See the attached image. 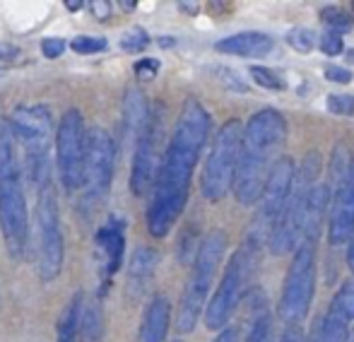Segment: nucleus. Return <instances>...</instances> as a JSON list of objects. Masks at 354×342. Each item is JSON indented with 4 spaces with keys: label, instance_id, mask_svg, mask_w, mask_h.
<instances>
[{
    "label": "nucleus",
    "instance_id": "f3484780",
    "mask_svg": "<svg viewBox=\"0 0 354 342\" xmlns=\"http://www.w3.org/2000/svg\"><path fill=\"white\" fill-rule=\"evenodd\" d=\"M275 48L272 37L263 32H239L232 37H224L214 44V51L227 53V56H243V58H266Z\"/></svg>",
    "mask_w": 354,
    "mask_h": 342
},
{
    "label": "nucleus",
    "instance_id": "4468645a",
    "mask_svg": "<svg viewBox=\"0 0 354 342\" xmlns=\"http://www.w3.org/2000/svg\"><path fill=\"white\" fill-rule=\"evenodd\" d=\"M159 135H162V118L149 113V121L142 128L140 137L136 142V152H133L131 191L138 198L147 196V191L154 188V181H157L159 167H162V160H159Z\"/></svg>",
    "mask_w": 354,
    "mask_h": 342
},
{
    "label": "nucleus",
    "instance_id": "a211bd4d",
    "mask_svg": "<svg viewBox=\"0 0 354 342\" xmlns=\"http://www.w3.org/2000/svg\"><path fill=\"white\" fill-rule=\"evenodd\" d=\"M171 321V304L164 294H154L142 314L138 342H164Z\"/></svg>",
    "mask_w": 354,
    "mask_h": 342
},
{
    "label": "nucleus",
    "instance_id": "58836bf2",
    "mask_svg": "<svg viewBox=\"0 0 354 342\" xmlns=\"http://www.w3.org/2000/svg\"><path fill=\"white\" fill-rule=\"evenodd\" d=\"M347 265H350V270H352V275H354V236H352L350 246H347Z\"/></svg>",
    "mask_w": 354,
    "mask_h": 342
},
{
    "label": "nucleus",
    "instance_id": "393cba45",
    "mask_svg": "<svg viewBox=\"0 0 354 342\" xmlns=\"http://www.w3.org/2000/svg\"><path fill=\"white\" fill-rule=\"evenodd\" d=\"M321 22L326 24V29H330V32H350L352 24H354V17L347 10L337 8V5H330V8H323L321 10Z\"/></svg>",
    "mask_w": 354,
    "mask_h": 342
},
{
    "label": "nucleus",
    "instance_id": "79ce46f5",
    "mask_svg": "<svg viewBox=\"0 0 354 342\" xmlns=\"http://www.w3.org/2000/svg\"><path fill=\"white\" fill-rule=\"evenodd\" d=\"M350 15H352V17H354V3H352V10H350Z\"/></svg>",
    "mask_w": 354,
    "mask_h": 342
},
{
    "label": "nucleus",
    "instance_id": "c85d7f7f",
    "mask_svg": "<svg viewBox=\"0 0 354 342\" xmlns=\"http://www.w3.org/2000/svg\"><path fill=\"white\" fill-rule=\"evenodd\" d=\"M330 304L335 306V309H340L350 321H354V282L352 280L345 282V285L335 292Z\"/></svg>",
    "mask_w": 354,
    "mask_h": 342
},
{
    "label": "nucleus",
    "instance_id": "cd10ccee",
    "mask_svg": "<svg viewBox=\"0 0 354 342\" xmlns=\"http://www.w3.org/2000/svg\"><path fill=\"white\" fill-rule=\"evenodd\" d=\"M326 108L335 116H354V94H328L326 97Z\"/></svg>",
    "mask_w": 354,
    "mask_h": 342
},
{
    "label": "nucleus",
    "instance_id": "e433bc0d",
    "mask_svg": "<svg viewBox=\"0 0 354 342\" xmlns=\"http://www.w3.org/2000/svg\"><path fill=\"white\" fill-rule=\"evenodd\" d=\"M280 342H304V333L299 325H287V330L282 333Z\"/></svg>",
    "mask_w": 354,
    "mask_h": 342
},
{
    "label": "nucleus",
    "instance_id": "5701e85b",
    "mask_svg": "<svg viewBox=\"0 0 354 342\" xmlns=\"http://www.w3.org/2000/svg\"><path fill=\"white\" fill-rule=\"evenodd\" d=\"M82 342H99L104 335V314L99 301H89L82 309V325H80Z\"/></svg>",
    "mask_w": 354,
    "mask_h": 342
},
{
    "label": "nucleus",
    "instance_id": "39448f33",
    "mask_svg": "<svg viewBox=\"0 0 354 342\" xmlns=\"http://www.w3.org/2000/svg\"><path fill=\"white\" fill-rule=\"evenodd\" d=\"M224 254H227V234L222 229H214L201 241L196 260H193L191 275L183 287L181 304L176 314V328L178 333H193L198 325V319L205 316L207 309V294L212 289L214 275L219 270Z\"/></svg>",
    "mask_w": 354,
    "mask_h": 342
},
{
    "label": "nucleus",
    "instance_id": "0eeeda50",
    "mask_svg": "<svg viewBox=\"0 0 354 342\" xmlns=\"http://www.w3.org/2000/svg\"><path fill=\"white\" fill-rule=\"evenodd\" d=\"M241 142L243 126L236 118L227 121L217 131L201 176V193L205 196V200H222L234 188L239 173V160H241Z\"/></svg>",
    "mask_w": 354,
    "mask_h": 342
},
{
    "label": "nucleus",
    "instance_id": "c9c22d12",
    "mask_svg": "<svg viewBox=\"0 0 354 342\" xmlns=\"http://www.w3.org/2000/svg\"><path fill=\"white\" fill-rule=\"evenodd\" d=\"M219 75L222 77H227V80H224V85H227L229 89H236V92H246V85H243L241 82V77L236 75V73H232V70H227V68H219Z\"/></svg>",
    "mask_w": 354,
    "mask_h": 342
},
{
    "label": "nucleus",
    "instance_id": "20e7f679",
    "mask_svg": "<svg viewBox=\"0 0 354 342\" xmlns=\"http://www.w3.org/2000/svg\"><path fill=\"white\" fill-rule=\"evenodd\" d=\"M10 131L22 147V164L37 191L51 186V111L41 104H24L10 113Z\"/></svg>",
    "mask_w": 354,
    "mask_h": 342
},
{
    "label": "nucleus",
    "instance_id": "f257e3e1",
    "mask_svg": "<svg viewBox=\"0 0 354 342\" xmlns=\"http://www.w3.org/2000/svg\"><path fill=\"white\" fill-rule=\"evenodd\" d=\"M212 118L196 97H188L176 118V126L167 142L152 198L147 205V229L152 236L164 239L181 217L191 193L193 171L210 137Z\"/></svg>",
    "mask_w": 354,
    "mask_h": 342
},
{
    "label": "nucleus",
    "instance_id": "9d476101",
    "mask_svg": "<svg viewBox=\"0 0 354 342\" xmlns=\"http://www.w3.org/2000/svg\"><path fill=\"white\" fill-rule=\"evenodd\" d=\"M256 251H258L256 246L246 244L227 263V270H224L222 280H219L217 292H214L212 299L207 301V309H205L207 330H219V333H222V330L227 328L229 319L234 316L243 292H246L248 275H251L253 260H256Z\"/></svg>",
    "mask_w": 354,
    "mask_h": 342
},
{
    "label": "nucleus",
    "instance_id": "2eb2a0df",
    "mask_svg": "<svg viewBox=\"0 0 354 342\" xmlns=\"http://www.w3.org/2000/svg\"><path fill=\"white\" fill-rule=\"evenodd\" d=\"M354 236V162L345 176L333 186V205L328 215V239L333 246L350 244Z\"/></svg>",
    "mask_w": 354,
    "mask_h": 342
},
{
    "label": "nucleus",
    "instance_id": "bb28decb",
    "mask_svg": "<svg viewBox=\"0 0 354 342\" xmlns=\"http://www.w3.org/2000/svg\"><path fill=\"white\" fill-rule=\"evenodd\" d=\"M287 44L294 48V51L299 53H308L313 51V46H316V34H313V29H306V27H294L292 32L287 34Z\"/></svg>",
    "mask_w": 354,
    "mask_h": 342
},
{
    "label": "nucleus",
    "instance_id": "ea45409f",
    "mask_svg": "<svg viewBox=\"0 0 354 342\" xmlns=\"http://www.w3.org/2000/svg\"><path fill=\"white\" fill-rule=\"evenodd\" d=\"M68 8H71V10H77V8H80V0H71V3H68Z\"/></svg>",
    "mask_w": 354,
    "mask_h": 342
},
{
    "label": "nucleus",
    "instance_id": "ddd939ff",
    "mask_svg": "<svg viewBox=\"0 0 354 342\" xmlns=\"http://www.w3.org/2000/svg\"><path fill=\"white\" fill-rule=\"evenodd\" d=\"M113 169H116V142L104 128L89 131V147H87V202L102 200L113 183Z\"/></svg>",
    "mask_w": 354,
    "mask_h": 342
},
{
    "label": "nucleus",
    "instance_id": "2f4dec72",
    "mask_svg": "<svg viewBox=\"0 0 354 342\" xmlns=\"http://www.w3.org/2000/svg\"><path fill=\"white\" fill-rule=\"evenodd\" d=\"M318 46H321V51L326 53V56H330V58L340 56L342 48H345V44H342V34L326 29V32L321 34V39H318Z\"/></svg>",
    "mask_w": 354,
    "mask_h": 342
},
{
    "label": "nucleus",
    "instance_id": "6ab92c4d",
    "mask_svg": "<svg viewBox=\"0 0 354 342\" xmlns=\"http://www.w3.org/2000/svg\"><path fill=\"white\" fill-rule=\"evenodd\" d=\"M154 270H157V251L149 246H138L136 254L131 256V267H128V292L133 296L142 294L152 282Z\"/></svg>",
    "mask_w": 354,
    "mask_h": 342
},
{
    "label": "nucleus",
    "instance_id": "4c0bfd02",
    "mask_svg": "<svg viewBox=\"0 0 354 342\" xmlns=\"http://www.w3.org/2000/svg\"><path fill=\"white\" fill-rule=\"evenodd\" d=\"M212 342H239V330L234 325H227L222 333H217V338Z\"/></svg>",
    "mask_w": 354,
    "mask_h": 342
},
{
    "label": "nucleus",
    "instance_id": "f03ea898",
    "mask_svg": "<svg viewBox=\"0 0 354 342\" xmlns=\"http://www.w3.org/2000/svg\"><path fill=\"white\" fill-rule=\"evenodd\" d=\"M287 142V118L277 108H261L243 126L241 160L234 193L241 205H256L275 162Z\"/></svg>",
    "mask_w": 354,
    "mask_h": 342
},
{
    "label": "nucleus",
    "instance_id": "a878e982",
    "mask_svg": "<svg viewBox=\"0 0 354 342\" xmlns=\"http://www.w3.org/2000/svg\"><path fill=\"white\" fill-rule=\"evenodd\" d=\"M251 77L256 80V85L266 87V89H275V92H282L284 87H287V82H284V77L280 73H275L272 68H266V66H251Z\"/></svg>",
    "mask_w": 354,
    "mask_h": 342
},
{
    "label": "nucleus",
    "instance_id": "7c9ffc66",
    "mask_svg": "<svg viewBox=\"0 0 354 342\" xmlns=\"http://www.w3.org/2000/svg\"><path fill=\"white\" fill-rule=\"evenodd\" d=\"M147 44H149V37L140 27H131L121 37V48L123 51H131V53H138V51H142V48H147Z\"/></svg>",
    "mask_w": 354,
    "mask_h": 342
},
{
    "label": "nucleus",
    "instance_id": "6e6552de",
    "mask_svg": "<svg viewBox=\"0 0 354 342\" xmlns=\"http://www.w3.org/2000/svg\"><path fill=\"white\" fill-rule=\"evenodd\" d=\"M316 292V241H301L289 260L282 282L277 314L287 325H299L311 311Z\"/></svg>",
    "mask_w": 354,
    "mask_h": 342
},
{
    "label": "nucleus",
    "instance_id": "72a5a7b5",
    "mask_svg": "<svg viewBox=\"0 0 354 342\" xmlns=\"http://www.w3.org/2000/svg\"><path fill=\"white\" fill-rule=\"evenodd\" d=\"M157 73H159L157 58H142V61L136 63V75L140 77V80H152Z\"/></svg>",
    "mask_w": 354,
    "mask_h": 342
},
{
    "label": "nucleus",
    "instance_id": "412c9836",
    "mask_svg": "<svg viewBox=\"0 0 354 342\" xmlns=\"http://www.w3.org/2000/svg\"><path fill=\"white\" fill-rule=\"evenodd\" d=\"M350 323L352 321L330 304L306 342H347L350 340V330H347Z\"/></svg>",
    "mask_w": 354,
    "mask_h": 342
},
{
    "label": "nucleus",
    "instance_id": "aec40b11",
    "mask_svg": "<svg viewBox=\"0 0 354 342\" xmlns=\"http://www.w3.org/2000/svg\"><path fill=\"white\" fill-rule=\"evenodd\" d=\"M149 106L145 102V94L138 87L126 89V102H123V133H126L128 140H136L140 137L142 128L149 121Z\"/></svg>",
    "mask_w": 354,
    "mask_h": 342
},
{
    "label": "nucleus",
    "instance_id": "9b49d317",
    "mask_svg": "<svg viewBox=\"0 0 354 342\" xmlns=\"http://www.w3.org/2000/svg\"><path fill=\"white\" fill-rule=\"evenodd\" d=\"M297 176V164H294L292 157H280L272 167L270 176L263 188V196L258 200V215L253 220V231H248L246 244L261 249L263 244L268 246L272 229H275L277 220L282 217L284 205L289 200V193H292V183Z\"/></svg>",
    "mask_w": 354,
    "mask_h": 342
},
{
    "label": "nucleus",
    "instance_id": "4be33fe9",
    "mask_svg": "<svg viewBox=\"0 0 354 342\" xmlns=\"http://www.w3.org/2000/svg\"><path fill=\"white\" fill-rule=\"evenodd\" d=\"M82 292L73 296L71 301L63 309L61 319H58V333H56V342H75L80 333V325H82Z\"/></svg>",
    "mask_w": 354,
    "mask_h": 342
},
{
    "label": "nucleus",
    "instance_id": "1a4fd4ad",
    "mask_svg": "<svg viewBox=\"0 0 354 342\" xmlns=\"http://www.w3.org/2000/svg\"><path fill=\"white\" fill-rule=\"evenodd\" d=\"M87 147L89 133L84 128V118L77 108H68L58 121L56 131V164L58 176L68 193L84 186L87 176Z\"/></svg>",
    "mask_w": 354,
    "mask_h": 342
},
{
    "label": "nucleus",
    "instance_id": "7ed1b4c3",
    "mask_svg": "<svg viewBox=\"0 0 354 342\" xmlns=\"http://www.w3.org/2000/svg\"><path fill=\"white\" fill-rule=\"evenodd\" d=\"M0 231L10 258L19 260L29 244V212L22 188V171L15 155L10 123L0 118Z\"/></svg>",
    "mask_w": 354,
    "mask_h": 342
},
{
    "label": "nucleus",
    "instance_id": "c756f323",
    "mask_svg": "<svg viewBox=\"0 0 354 342\" xmlns=\"http://www.w3.org/2000/svg\"><path fill=\"white\" fill-rule=\"evenodd\" d=\"M73 51L82 53V56H89V53H99L106 48V39L104 37H89V34H82V37L73 39Z\"/></svg>",
    "mask_w": 354,
    "mask_h": 342
},
{
    "label": "nucleus",
    "instance_id": "f8f14e48",
    "mask_svg": "<svg viewBox=\"0 0 354 342\" xmlns=\"http://www.w3.org/2000/svg\"><path fill=\"white\" fill-rule=\"evenodd\" d=\"M37 231H39V270H41V280L51 282L61 275L63 258H66L61 212H58V198L53 186H46L39 191Z\"/></svg>",
    "mask_w": 354,
    "mask_h": 342
},
{
    "label": "nucleus",
    "instance_id": "473e14b6",
    "mask_svg": "<svg viewBox=\"0 0 354 342\" xmlns=\"http://www.w3.org/2000/svg\"><path fill=\"white\" fill-rule=\"evenodd\" d=\"M323 75H326L328 82H337V85H350V82L354 80L350 68L335 66V63H328V66L323 68Z\"/></svg>",
    "mask_w": 354,
    "mask_h": 342
},
{
    "label": "nucleus",
    "instance_id": "a19ab883",
    "mask_svg": "<svg viewBox=\"0 0 354 342\" xmlns=\"http://www.w3.org/2000/svg\"><path fill=\"white\" fill-rule=\"evenodd\" d=\"M347 61L354 63V48H350V51H347Z\"/></svg>",
    "mask_w": 354,
    "mask_h": 342
},
{
    "label": "nucleus",
    "instance_id": "37998d69",
    "mask_svg": "<svg viewBox=\"0 0 354 342\" xmlns=\"http://www.w3.org/2000/svg\"><path fill=\"white\" fill-rule=\"evenodd\" d=\"M347 342H354V335H350V340H347Z\"/></svg>",
    "mask_w": 354,
    "mask_h": 342
},
{
    "label": "nucleus",
    "instance_id": "b1692460",
    "mask_svg": "<svg viewBox=\"0 0 354 342\" xmlns=\"http://www.w3.org/2000/svg\"><path fill=\"white\" fill-rule=\"evenodd\" d=\"M243 342H272V316L266 304H261L258 311H253L251 325H248Z\"/></svg>",
    "mask_w": 354,
    "mask_h": 342
},
{
    "label": "nucleus",
    "instance_id": "423d86ee",
    "mask_svg": "<svg viewBox=\"0 0 354 342\" xmlns=\"http://www.w3.org/2000/svg\"><path fill=\"white\" fill-rule=\"evenodd\" d=\"M318 176H321V155H318V152H308L306 160L297 167V176H294L289 200H287V205H284V212L280 220H277L275 229H272L270 239H268L270 254L284 256V254H292V251H297L299 246H301L311 193H313V188L321 183Z\"/></svg>",
    "mask_w": 354,
    "mask_h": 342
},
{
    "label": "nucleus",
    "instance_id": "dca6fc26",
    "mask_svg": "<svg viewBox=\"0 0 354 342\" xmlns=\"http://www.w3.org/2000/svg\"><path fill=\"white\" fill-rule=\"evenodd\" d=\"M97 251L104 277H113L123 263V254H126V236H123L121 222L111 220L97 231Z\"/></svg>",
    "mask_w": 354,
    "mask_h": 342
},
{
    "label": "nucleus",
    "instance_id": "f704fd0d",
    "mask_svg": "<svg viewBox=\"0 0 354 342\" xmlns=\"http://www.w3.org/2000/svg\"><path fill=\"white\" fill-rule=\"evenodd\" d=\"M66 51V41L63 39H44L41 41V53L46 58H58Z\"/></svg>",
    "mask_w": 354,
    "mask_h": 342
}]
</instances>
